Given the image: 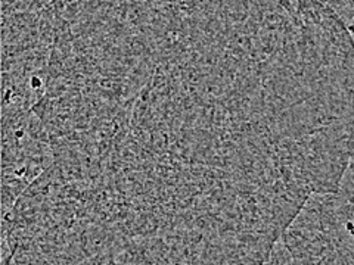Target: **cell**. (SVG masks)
Masks as SVG:
<instances>
[{"mask_svg": "<svg viewBox=\"0 0 354 265\" xmlns=\"http://www.w3.org/2000/svg\"><path fill=\"white\" fill-rule=\"evenodd\" d=\"M30 112L41 174L126 233L269 251L354 161V44L313 0L79 2Z\"/></svg>", "mask_w": 354, "mask_h": 265, "instance_id": "cell-1", "label": "cell"}, {"mask_svg": "<svg viewBox=\"0 0 354 265\" xmlns=\"http://www.w3.org/2000/svg\"><path fill=\"white\" fill-rule=\"evenodd\" d=\"M354 40V2H329Z\"/></svg>", "mask_w": 354, "mask_h": 265, "instance_id": "cell-3", "label": "cell"}, {"mask_svg": "<svg viewBox=\"0 0 354 265\" xmlns=\"http://www.w3.org/2000/svg\"><path fill=\"white\" fill-rule=\"evenodd\" d=\"M2 265H15L12 259H2Z\"/></svg>", "mask_w": 354, "mask_h": 265, "instance_id": "cell-4", "label": "cell"}, {"mask_svg": "<svg viewBox=\"0 0 354 265\" xmlns=\"http://www.w3.org/2000/svg\"><path fill=\"white\" fill-rule=\"evenodd\" d=\"M266 265H354V161L335 192L308 197Z\"/></svg>", "mask_w": 354, "mask_h": 265, "instance_id": "cell-2", "label": "cell"}]
</instances>
